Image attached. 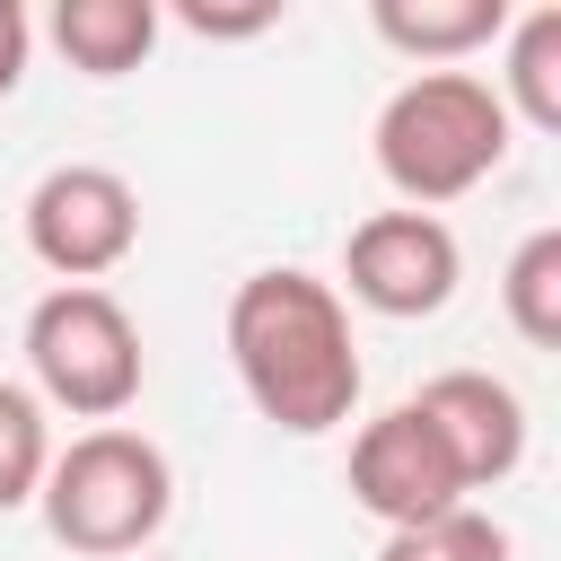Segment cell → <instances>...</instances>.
<instances>
[{
  "instance_id": "6da1fadb",
  "label": "cell",
  "mask_w": 561,
  "mask_h": 561,
  "mask_svg": "<svg viewBox=\"0 0 561 561\" xmlns=\"http://www.w3.org/2000/svg\"><path fill=\"white\" fill-rule=\"evenodd\" d=\"M228 359H237L245 403L272 430H289V438H324L359 403L351 307H342L333 280H316L298 263H272V272L237 280V298H228Z\"/></svg>"
},
{
  "instance_id": "7a4b0ae2",
  "label": "cell",
  "mask_w": 561,
  "mask_h": 561,
  "mask_svg": "<svg viewBox=\"0 0 561 561\" xmlns=\"http://www.w3.org/2000/svg\"><path fill=\"white\" fill-rule=\"evenodd\" d=\"M508 105L491 79L473 70H412L386 105H377V175L403 193V210H438L465 202L473 184L500 175L508 158Z\"/></svg>"
},
{
  "instance_id": "3957f363",
  "label": "cell",
  "mask_w": 561,
  "mask_h": 561,
  "mask_svg": "<svg viewBox=\"0 0 561 561\" xmlns=\"http://www.w3.org/2000/svg\"><path fill=\"white\" fill-rule=\"evenodd\" d=\"M44 535L79 561H123L140 543H158V526L175 517V465L158 438L105 421V430H79L70 447H53L44 465Z\"/></svg>"
},
{
  "instance_id": "277c9868",
  "label": "cell",
  "mask_w": 561,
  "mask_h": 561,
  "mask_svg": "<svg viewBox=\"0 0 561 561\" xmlns=\"http://www.w3.org/2000/svg\"><path fill=\"white\" fill-rule=\"evenodd\" d=\"M26 368H35V403L44 412H70V421H123L140 377H149V351H140V324L114 289H44L35 316H26Z\"/></svg>"
},
{
  "instance_id": "5b68a950",
  "label": "cell",
  "mask_w": 561,
  "mask_h": 561,
  "mask_svg": "<svg viewBox=\"0 0 561 561\" xmlns=\"http://www.w3.org/2000/svg\"><path fill=\"white\" fill-rule=\"evenodd\" d=\"M131 245H140V193L114 167L70 158V167L35 175V193H26V254L61 289H96L114 263H131Z\"/></svg>"
},
{
  "instance_id": "8992f818",
  "label": "cell",
  "mask_w": 561,
  "mask_h": 561,
  "mask_svg": "<svg viewBox=\"0 0 561 561\" xmlns=\"http://www.w3.org/2000/svg\"><path fill=\"white\" fill-rule=\"evenodd\" d=\"M342 280H351V298L368 316L412 324V316H438L456 298L465 245H456V228L438 210H368L351 228V245H342Z\"/></svg>"
},
{
  "instance_id": "52a82bcc",
  "label": "cell",
  "mask_w": 561,
  "mask_h": 561,
  "mask_svg": "<svg viewBox=\"0 0 561 561\" xmlns=\"http://www.w3.org/2000/svg\"><path fill=\"white\" fill-rule=\"evenodd\" d=\"M351 500H359L386 535L465 508V473H456V456L438 447V430L412 412V394L386 403L377 421H359V438H351Z\"/></svg>"
},
{
  "instance_id": "ba28073f",
  "label": "cell",
  "mask_w": 561,
  "mask_h": 561,
  "mask_svg": "<svg viewBox=\"0 0 561 561\" xmlns=\"http://www.w3.org/2000/svg\"><path fill=\"white\" fill-rule=\"evenodd\" d=\"M412 412H421V421L438 430V447L456 456L465 491H491V482H508V473L526 465V403H517V386L491 377V368H438V377L412 394Z\"/></svg>"
},
{
  "instance_id": "9c48e42d",
  "label": "cell",
  "mask_w": 561,
  "mask_h": 561,
  "mask_svg": "<svg viewBox=\"0 0 561 561\" xmlns=\"http://www.w3.org/2000/svg\"><path fill=\"white\" fill-rule=\"evenodd\" d=\"M368 26H377V44H394L403 61L456 70L465 53H482V44L508 35V0H377Z\"/></svg>"
},
{
  "instance_id": "30bf717a",
  "label": "cell",
  "mask_w": 561,
  "mask_h": 561,
  "mask_svg": "<svg viewBox=\"0 0 561 561\" xmlns=\"http://www.w3.org/2000/svg\"><path fill=\"white\" fill-rule=\"evenodd\" d=\"M158 26H167L158 0H61V9L44 18V35L61 44V61L88 70V79L140 70V61L158 53Z\"/></svg>"
},
{
  "instance_id": "8fae6325",
  "label": "cell",
  "mask_w": 561,
  "mask_h": 561,
  "mask_svg": "<svg viewBox=\"0 0 561 561\" xmlns=\"http://www.w3.org/2000/svg\"><path fill=\"white\" fill-rule=\"evenodd\" d=\"M508 70L491 79L508 123H535V131H561V9H526L508 18Z\"/></svg>"
},
{
  "instance_id": "7c38bea8",
  "label": "cell",
  "mask_w": 561,
  "mask_h": 561,
  "mask_svg": "<svg viewBox=\"0 0 561 561\" xmlns=\"http://www.w3.org/2000/svg\"><path fill=\"white\" fill-rule=\"evenodd\" d=\"M500 307L517 324L526 351H561V228H535L508 272H500Z\"/></svg>"
},
{
  "instance_id": "4fadbf2b",
  "label": "cell",
  "mask_w": 561,
  "mask_h": 561,
  "mask_svg": "<svg viewBox=\"0 0 561 561\" xmlns=\"http://www.w3.org/2000/svg\"><path fill=\"white\" fill-rule=\"evenodd\" d=\"M44 465H53V421H44V403H35V386L0 377V517H9V508H35Z\"/></svg>"
},
{
  "instance_id": "5bb4252c",
  "label": "cell",
  "mask_w": 561,
  "mask_h": 561,
  "mask_svg": "<svg viewBox=\"0 0 561 561\" xmlns=\"http://www.w3.org/2000/svg\"><path fill=\"white\" fill-rule=\"evenodd\" d=\"M377 561H508V526L482 517V508L465 500V508H447V517H430V526L386 535Z\"/></svg>"
},
{
  "instance_id": "9a60e30c",
  "label": "cell",
  "mask_w": 561,
  "mask_h": 561,
  "mask_svg": "<svg viewBox=\"0 0 561 561\" xmlns=\"http://www.w3.org/2000/svg\"><path fill=\"white\" fill-rule=\"evenodd\" d=\"M175 26H193V35H210V44H237V35H272V26H280V0H245V9L175 0Z\"/></svg>"
},
{
  "instance_id": "2e32d148",
  "label": "cell",
  "mask_w": 561,
  "mask_h": 561,
  "mask_svg": "<svg viewBox=\"0 0 561 561\" xmlns=\"http://www.w3.org/2000/svg\"><path fill=\"white\" fill-rule=\"evenodd\" d=\"M26 53H35V18H26L18 0H0V96H18V79H26Z\"/></svg>"
}]
</instances>
